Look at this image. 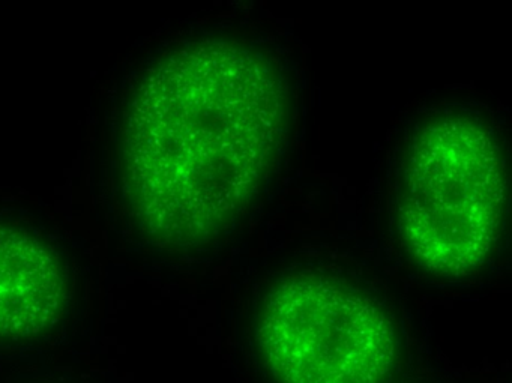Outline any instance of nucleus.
<instances>
[{"label": "nucleus", "instance_id": "nucleus-4", "mask_svg": "<svg viewBox=\"0 0 512 383\" xmlns=\"http://www.w3.org/2000/svg\"><path fill=\"white\" fill-rule=\"evenodd\" d=\"M65 280L55 254L29 233L0 226V338L22 340L55 325Z\"/></svg>", "mask_w": 512, "mask_h": 383}, {"label": "nucleus", "instance_id": "nucleus-2", "mask_svg": "<svg viewBox=\"0 0 512 383\" xmlns=\"http://www.w3.org/2000/svg\"><path fill=\"white\" fill-rule=\"evenodd\" d=\"M505 167L487 128L445 118L422 128L410 148L401 232L413 256L437 274L481 265L499 235Z\"/></svg>", "mask_w": 512, "mask_h": 383}, {"label": "nucleus", "instance_id": "nucleus-3", "mask_svg": "<svg viewBox=\"0 0 512 383\" xmlns=\"http://www.w3.org/2000/svg\"><path fill=\"white\" fill-rule=\"evenodd\" d=\"M263 356L281 383H380L395 358L391 322L374 302L320 278H292L266 299Z\"/></svg>", "mask_w": 512, "mask_h": 383}, {"label": "nucleus", "instance_id": "nucleus-1", "mask_svg": "<svg viewBox=\"0 0 512 383\" xmlns=\"http://www.w3.org/2000/svg\"><path fill=\"white\" fill-rule=\"evenodd\" d=\"M284 122L277 74L241 44L200 41L158 62L124 130L128 193L149 235L190 247L232 224L265 181Z\"/></svg>", "mask_w": 512, "mask_h": 383}]
</instances>
